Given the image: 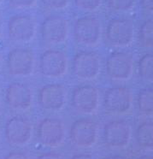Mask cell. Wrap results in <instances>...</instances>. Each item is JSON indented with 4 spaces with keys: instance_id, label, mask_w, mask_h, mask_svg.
Returning a JSON list of instances; mask_svg holds the SVG:
<instances>
[{
    "instance_id": "cell-1",
    "label": "cell",
    "mask_w": 153,
    "mask_h": 159,
    "mask_svg": "<svg viewBox=\"0 0 153 159\" xmlns=\"http://www.w3.org/2000/svg\"><path fill=\"white\" fill-rule=\"evenodd\" d=\"M101 23L93 16H85L78 19L74 27V39L79 44L87 46L97 45L100 40Z\"/></svg>"
},
{
    "instance_id": "cell-2",
    "label": "cell",
    "mask_w": 153,
    "mask_h": 159,
    "mask_svg": "<svg viewBox=\"0 0 153 159\" xmlns=\"http://www.w3.org/2000/svg\"><path fill=\"white\" fill-rule=\"evenodd\" d=\"M68 57L61 51L49 50L40 57L39 70L47 78H59L67 73Z\"/></svg>"
},
{
    "instance_id": "cell-3",
    "label": "cell",
    "mask_w": 153,
    "mask_h": 159,
    "mask_svg": "<svg viewBox=\"0 0 153 159\" xmlns=\"http://www.w3.org/2000/svg\"><path fill=\"white\" fill-rule=\"evenodd\" d=\"M134 37V28L131 21L128 19H113L106 29V38L111 45L125 47L132 44Z\"/></svg>"
},
{
    "instance_id": "cell-4",
    "label": "cell",
    "mask_w": 153,
    "mask_h": 159,
    "mask_svg": "<svg viewBox=\"0 0 153 159\" xmlns=\"http://www.w3.org/2000/svg\"><path fill=\"white\" fill-rule=\"evenodd\" d=\"M68 34L69 23L63 16H52L46 18L42 23V39L48 45L63 44L66 41Z\"/></svg>"
},
{
    "instance_id": "cell-5",
    "label": "cell",
    "mask_w": 153,
    "mask_h": 159,
    "mask_svg": "<svg viewBox=\"0 0 153 159\" xmlns=\"http://www.w3.org/2000/svg\"><path fill=\"white\" fill-rule=\"evenodd\" d=\"M101 61L99 57L92 52L78 53L73 61V74L77 79L91 80L100 73Z\"/></svg>"
},
{
    "instance_id": "cell-6",
    "label": "cell",
    "mask_w": 153,
    "mask_h": 159,
    "mask_svg": "<svg viewBox=\"0 0 153 159\" xmlns=\"http://www.w3.org/2000/svg\"><path fill=\"white\" fill-rule=\"evenodd\" d=\"M97 134V126L94 121L81 119L72 125L70 128V139L77 147L89 148L96 144Z\"/></svg>"
},
{
    "instance_id": "cell-7",
    "label": "cell",
    "mask_w": 153,
    "mask_h": 159,
    "mask_svg": "<svg viewBox=\"0 0 153 159\" xmlns=\"http://www.w3.org/2000/svg\"><path fill=\"white\" fill-rule=\"evenodd\" d=\"M33 134V127L27 118L14 116L5 125L4 135L11 145L22 146L30 141Z\"/></svg>"
},
{
    "instance_id": "cell-8",
    "label": "cell",
    "mask_w": 153,
    "mask_h": 159,
    "mask_svg": "<svg viewBox=\"0 0 153 159\" xmlns=\"http://www.w3.org/2000/svg\"><path fill=\"white\" fill-rule=\"evenodd\" d=\"M99 92L91 86L77 87L72 94L73 108L80 114L91 115L95 113L99 106Z\"/></svg>"
},
{
    "instance_id": "cell-9",
    "label": "cell",
    "mask_w": 153,
    "mask_h": 159,
    "mask_svg": "<svg viewBox=\"0 0 153 159\" xmlns=\"http://www.w3.org/2000/svg\"><path fill=\"white\" fill-rule=\"evenodd\" d=\"M133 71V59L127 52H115L106 61V74L114 80L130 79Z\"/></svg>"
},
{
    "instance_id": "cell-10",
    "label": "cell",
    "mask_w": 153,
    "mask_h": 159,
    "mask_svg": "<svg viewBox=\"0 0 153 159\" xmlns=\"http://www.w3.org/2000/svg\"><path fill=\"white\" fill-rule=\"evenodd\" d=\"M38 137L43 145L57 147L65 139L64 125L56 118H45L38 125Z\"/></svg>"
},
{
    "instance_id": "cell-11",
    "label": "cell",
    "mask_w": 153,
    "mask_h": 159,
    "mask_svg": "<svg viewBox=\"0 0 153 159\" xmlns=\"http://www.w3.org/2000/svg\"><path fill=\"white\" fill-rule=\"evenodd\" d=\"M7 65L9 72L12 75H30L34 69V56L27 49H14L8 55Z\"/></svg>"
},
{
    "instance_id": "cell-12",
    "label": "cell",
    "mask_w": 153,
    "mask_h": 159,
    "mask_svg": "<svg viewBox=\"0 0 153 159\" xmlns=\"http://www.w3.org/2000/svg\"><path fill=\"white\" fill-rule=\"evenodd\" d=\"M36 23L34 18L27 15H17L11 18L8 23L10 38L16 42L27 43L34 39Z\"/></svg>"
},
{
    "instance_id": "cell-13",
    "label": "cell",
    "mask_w": 153,
    "mask_h": 159,
    "mask_svg": "<svg viewBox=\"0 0 153 159\" xmlns=\"http://www.w3.org/2000/svg\"><path fill=\"white\" fill-rule=\"evenodd\" d=\"M106 111L114 114H124L131 109L133 94L127 87H113L106 91L104 98Z\"/></svg>"
},
{
    "instance_id": "cell-14",
    "label": "cell",
    "mask_w": 153,
    "mask_h": 159,
    "mask_svg": "<svg viewBox=\"0 0 153 159\" xmlns=\"http://www.w3.org/2000/svg\"><path fill=\"white\" fill-rule=\"evenodd\" d=\"M105 142L109 147L125 148L130 142L131 128L125 121H113L105 125L104 129Z\"/></svg>"
},
{
    "instance_id": "cell-15",
    "label": "cell",
    "mask_w": 153,
    "mask_h": 159,
    "mask_svg": "<svg viewBox=\"0 0 153 159\" xmlns=\"http://www.w3.org/2000/svg\"><path fill=\"white\" fill-rule=\"evenodd\" d=\"M67 92L62 84H49L42 87L38 93V104L46 111L62 110L66 103Z\"/></svg>"
},
{
    "instance_id": "cell-16",
    "label": "cell",
    "mask_w": 153,
    "mask_h": 159,
    "mask_svg": "<svg viewBox=\"0 0 153 159\" xmlns=\"http://www.w3.org/2000/svg\"><path fill=\"white\" fill-rule=\"evenodd\" d=\"M5 99L8 105L17 111H24L30 108L33 102L31 89L25 84L14 82L6 89Z\"/></svg>"
},
{
    "instance_id": "cell-17",
    "label": "cell",
    "mask_w": 153,
    "mask_h": 159,
    "mask_svg": "<svg viewBox=\"0 0 153 159\" xmlns=\"http://www.w3.org/2000/svg\"><path fill=\"white\" fill-rule=\"evenodd\" d=\"M136 140L142 149L153 152V121L139 125L136 131Z\"/></svg>"
},
{
    "instance_id": "cell-18",
    "label": "cell",
    "mask_w": 153,
    "mask_h": 159,
    "mask_svg": "<svg viewBox=\"0 0 153 159\" xmlns=\"http://www.w3.org/2000/svg\"><path fill=\"white\" fill-rule=\"evenodd\" d=\"M138 108L140 113L153 116V88H146L139 92Z\"/></svg>"
},
{
    "instance_id": "cell-19",
    "label": "cell",
    "mask_w": 153,
    "mask_h": 159,
    "mask_svg": "<svg viewBox=\"0 0 153 159\" xmlns=\"http://www.w3.org/2000/svg\"><path fill=\"white\" fill-rule=\"evenodd\" d=\"M138 69L141 79L153 82V53L146 54L139 59Z\"/></svg>"
},
{
    "instance_id": "cell-20",
    "label": "cell",
    "mask_w": 153,
    "mask_h": 159,
    "mask_svg": "<svg viewBox=\"0 0 153 159\" xmlns=\"http://www.w3.org/2000/svg\"><path fill=\"white\" fill-rule=\"evenodd\" d=\"M139 39L143 46L153 48V19L147 20L141 25L139 28Z\"/></svg>"
},
{
    "instance_id": "cell-21",
    "label": "cell",
    "mask_w": 153,
    "mask_h": 159,
    "mask_svg": "<svg viewBox=\"0 0 153 159\" xmlns=\"http://www.w3.org/2000/svg\"><path fill=\"white\" fill-rule=\"evenodd\" d=\"M108 8L116 12H128L132 11L135 0H106Z\"/></svg>"
},
{
    "instance_id": "cell-22",
    "label": "cell",
    "mask_w": 153,
    "mask_h": 159,
    "mask_svg": "<svg viewBox=\"0 0 153 159\" xmlns=\"http://www.w3.org/2000/svg\"><path fill=\"white\" fill-rule=\"evenodd\" d=\"M103 0H74L76 7L83 11H95L99 9Z\"/></svg>"
},
{
    "instance_id": "cell-23",
    "label": "cell",
    "mask_w": 153,
    "mask_h": 159,
    "mask_svg": "<svg viewBox=\"0 0 153 159\" xmlns=\"http://www.w3.org/2000/svg\"><path fill=\"white\" fill-rule=\"evenodd\" d=\"M42 3L48 9L54 11H62L69 5L70 0H42Z\"/></svg>"
},
{
    "instance_id": "cell-24",
    "label": "cell",
    "mask_w": 153,
    "mask_h": 159,
    "mask_svg": "<svg viewBox=\"0 0 153 159\" xmlns=\"http://www.w3.org/2000/svg\"><path fill=\"white\" fill-rule=\"evenodd\" d=\"M37 0H10V4L11 7L18 10L29 9L35 5Z\"/></svg>"
},
{
    "instance_id": "cell-25",
    "label": "cell",
    "mask_w": 153,
    "mask_h": 159,
    "mask_svg": "<svg viewBox=\"0 0 153 159\" xmlns=\"http://www.w3.org/2000/svg\"><path fill=\"white\" fill-rule=\"evenodd\" d=\"M140 4L145 11L153 13V0H140Z\"/></svg>"
},
{
    "instance_id": "cell-26",
    "label": "cell",
    "mask_w": 153,
    "mask_h": 159,
    "mask_svg": "<svg viewBox=\"0 0 153 159\" xmlns=\"http://www.w3.org/2000/svg\"><path fill=\"white\" fill-rule=\"evenodd\" d=\"M61 157H62V156L59 155L57 152H46L45 154L39 156V158H61Z\"/></svg>"
},
{
    "instance_id": "cell-27",
    "label": "cell",
    "mask_w": 153,
    "mask_h": 159,
    "mask_svg": "<svg viewBox=\"0 0 153 159\" xmlns=\"http://www.w3.org/2000/svg\"><path fill=\"white\" fill-rule=\"evenodd\" d=\"M27 156L23 155L21 152H13L7 157V158H27Z\"/></svg>"
},
{
    "instance_id": "cell-28",
    "label": "cell",
    "mask_w": 153,
    "mask_h": 159,
    "mask_svg": "<svg viewBox=\"0 0 153 159\" xmlns=\"http://www.w3.org/2000/svg\"><path fill=\"white\" fill-rule=\"evenodd\" d=\"M74 158H88V157H91V156L87 155V156H83V155H80V156H74Z\"/></svg>"
}]
</instances>
